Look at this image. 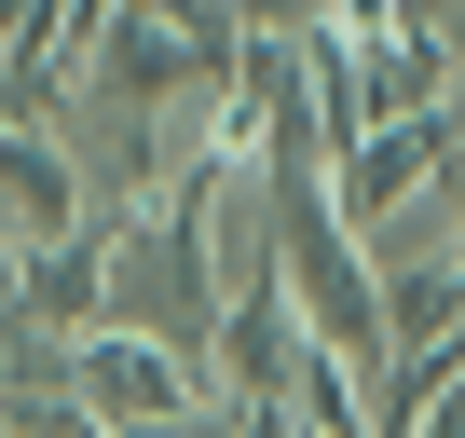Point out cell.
Instances as JSON below:
<instances>
[]
</instances>
